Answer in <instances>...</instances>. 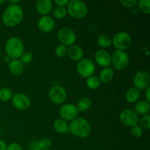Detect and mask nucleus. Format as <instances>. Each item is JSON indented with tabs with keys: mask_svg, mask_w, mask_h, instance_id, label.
<instances>
[{
	"mask_svg": "<svg viewBox=\"0 0 150 150\" xmlns=\"http://www.w3.org/2000/svg\"><path fill=\"white\" fill-rule=\"evenodd\" d=\"M67 92L62 86L54 85L48 92V98L50 100L55 104H62L67 100Z\"/></svg>",
	"mask_w": 150,
	"mask_h": 150,
	"instance_id": "1a4fd4ad",
	"label": "nucleus"
},
{
	"mask_svg": "<svg viewBox=\"0 0 150 150\" xmlns=\"http://www.w3.org/2000/svg\"><path fill=\"white\" fill-rule=\"evenodd\" d=\"M6 149H7L6 143L3 140L0 139V150H6Z\"/></svg>",
	"mask_w": 150,
	"mask_h": 150,
	"instance_id": "58836bf2",
	"label": "nucleus"
},
{
	"mask_svg": "<svg viewBox=\"0 0 150 150\" xmlns=\"http://www.w3.org/2000/svg\"><path fill=\"white\" fill-rule=\"evenodd\" d=\"M114 76V72L112 68L110 67H105L100 71L99 74V79L101 81V83H108L111 81Z\"/></svg>",
	"mask_w": 150,
	"mask_h": 150,
	"instance_id": "6ab92c4d",
	"label": "nucleus"
},
{
	"mask_svg": "<svg viewBox=\"0 0 150 150\" xmlns=\"http://www.w3.org/2000/svg\"><path fill=\"white\" fill-rule=\"evenodd\" d=\"M6 150H23V148L20 144L13 142V143L10 144L8 146H7Z\"/></svg>",
	"mask_w": 150,
	"mask_h": 150,
	"instance_id": "f704fd0d",
	"label": "nucleus"
},
{
	"mask_svg": "<svg viewBox=\"0 0 150 150\" xmlns=\"http://www.w3.org/2000/svg\"><path fill=\"white\" fill-rule=\"evenodd\" d=\"M4 2H5V1H4V0H0V5H1L2 4H4Z\"/></svg>",
	"mask_w": 150,
	"mask_h": 150,
	"instance_id": "a19ab883",
	"label": "nucleus"
},
{
	"mask_svg": "<svg viewBox=\"0 0 150 150\" xmlns=\"http://www.w3.org/2000/svg\"><path fill=\"white\" fill-rule=\"evenodd\" d=\"M11 100L13 106L20 111H25L28 109L31 105V100L29 97L22 92L13 94Z\"/></svg>",
	"mask_w": 150,
	"mask_h": 150,
	"instance_id": "ddd939ff",
	"label": "nucleus"
},
{
	"mask_svg": "<svg viewBox=\"0 0 150 150\" xmlns=\"http://www.w3.org/2000/svg\"><path fill=\"white\" fill-rule=\"evenodd\" d=\"M67 55L73 61L79 62L83 57V51L78 45H72L67 48Z\"/></svg>",
	"mask_w": 150,
	"mask_h": 150,
	"instance_id": "f3484780",
	"label": "nucleus"
},
{
	"mask_svg": "<svg viewBox=\"0 0 150 150\" xmlns=\"http://www.w3.org/2000/svg\"><path fill=\"white\" fill-rule=\"evenodd\" d=\"M141 96L140 90L137 89L136 88L130 87L127 90L125 93V99L128 103H133L137 102Z\"/></svg>",
	"mask_w": 150,
	"mask_h": 150,
	"instance_id": "412c9836",
	"label": "nucleus"
},
{
	"mask_svg": "<svg viewBox=\"0 0 150 150\" xmlns=\"http://www.w3.org/2000/svg\"><path fill=\"white\" fill-rule=\"evenodd\" d=\"M150 110V104L146 100H140L137 102L135 105V112L138 115H146L149 114Z\"/></svg>",
	"mask_w": 150,
	"mask_h": 150,
	"instance_id": "aec40b11",
	"label": "nucleus"
},
{
	"mask_svg": "<svg viewBox=\"0 0 150 150\" xmlns=\"http://www.w3.org/2000/svg\"><path fill=\"white\" fill-rule=\"evenodd\" d=\"M8 70L10 73L16 76H18L23 73L24 66L18 59H11L8 63Z\"/></svg>",
	"mask_w": 150,
	"mask_h": 150,
	"instance_id": "a211bd4d",
	"label": "nucleus"
},
{
	"mask_svg": "<svg viewBox=\"0 0 150 150\" xmlns=\"http://www.w3.org/2000/svg\"><path fill=\"white\" fill-rule=\"evenodd\" d=\"M45 150H52V149H45Z\"/></svg>",
	"mask_w": 150,
	"mask_h": 150,
	"instance_id": "37998d69",
	"label": "nucleus"
},
{
	"mask_svg": "<svg viewBox=\"0 0 150 150\" xmlns=\"http://www.w3.org/2000/svg\"><path fill=\"white\" fill-rule=\"evenodd\" d=\"M139 4V10L144 14L150 13V0H140L137 2Z\"/></svg>",
	"mask_w": 150,
	"mask_h": 150,
	"instance_id": "cd10ccee",
	"label": "nucleus"
},
{
	"mask_svg": "<svg viewBox=\"0 0 150 150\" xmlns=\"http://www.w3.org/2000/svg\"><path fill=\"white\" fill-rule=\"evenodd\" d=\"M1 49H0V57H1Z\"/></svg>",
	"mask_w": 150,
	"mask_h": 150,
	"instance_id": "79ce46f5",
	"label": "nucleus"
},
{
	"mask_svg": "<svg viewBox=\"0 0 150 150\" xmlns=\"http://www.w3.org/2000/svg\"><path fill=\"white\" fill-rule=\"evenodd\" d=\"M54 53H55V54L58 57L62 58V57H65V56L67 55V47L65 46V45L60 44V45H59L58 46L55 48Z\"/></svg>",
	"mask_w": 150,
	"mask_h": 150,
	"instance_id": "c756f323",
	"label": "nucleus"
},
{
	"mask_svg": "<svg viewBox=\"0 0 150 150\" xmlns=\"http://www.w3.org/2000/svg\"><path fill=\"white\" fill-rule=\"evenodd\" d=\"M32 59H33V54L30 51H26V52L24 51V53L21 57L20 61L23 64H29L32 61Z\"/></svg>",
	"mask_w": 150,
	"mask_h": 150,
	"instance_id": "7c9ffc66",
	"label": "nucleus"
},
{
	"mask_svg": "<svg viewBox=\"0 0 150 150\" xmlns=\"http://www.w3.org/2000/svg\"><path fill=\"white\" fill-rule=\"evenodd\" d=\"M97 43L98 46L100 47L101 49L107 48L112 45V38L106 34H103L98 38Z\"/></svg>",
	"mask_w": 150,
	"mask_h": 150,
	"instance_id": "5701e85b",
	"label": "nucleus"
},
{
	"mask_svg": "<svg viewBox=\"0 0 150 150\" xmlns=\"http://www.w3.org/2000/svg\"><path fill=\"white\" fill-rule=\"evenodd\" d=\"M10 60L11 59H10V58L8 57V56H6V57H4V62H5L9 63V62H10Z\"/></svg>",
	"mask_w": 150,
	"mask_h": 150,
	"instance_id": "ea45409f",
	"label": "nucleus"
},
{
	"mask_svg": "<svg viewBox=\"0 0 150 150\" xmlns=\"http://www.w3.org/2000/svg\"><path fill=\"white\" fill-rule=\"evenodd\" d=\"M4 49L8 56L12 59H18L21 58L24 53V44L21 39L17 37H11L5 42Z\"/></svg>",
	"mask_w": 150,
	"mask_h": 150,
	"instance_id": "7ed1b4c3",
	"label": "nucleus"
},
{
	"mask_svg": "<svg viewBox=\"0 0 150 150\" xmlns=\"http://www.w3.org/2000/svg\"><path fill=\"white\" fill-rule=\"evenodd\" d=\"M95 60L97 64L100 67H108L111 64V54L105 49H100L95 54Z\"/></svg>",
	"mask_w": 150,
	"mask_h": 150,
	"instance_id": "4468645a",
	"label": "nucleus"
},
{
	"mask_svg": "<svg viewBox=\"0 0 150 150\" xmlns=\"http://www.w3.org/2000/svg\"><path fill=\"white\" fill-rule=\"evenodd\" d=\"M53 16L57 19H62L65 18L67 15V9L65 7H59L57 6L55 8L53 9Z\"/></svg>",
	"mask_w": 150,
	"mask_h": 150,
	"instance_id": "bb28decb",
	"label": "nucleus"
},
{
	"mask_svg": "<svg viewBox=\"0 0 150 150\" xmlns=\"http://www.w3.org/2000/svg\"><path fill=\"white\" fill-rule=\"evenodd\" d=\"M95 64L90 59L83 58L78 62L76 64V70L81 76L83 78H89L93 76L95 72Z\"/></svg>",
	"mask_w": 150,
	"mask_h": 150,
	"instance_id": "6e6552de",
	"label": "nucleus"
},
{
	"mask_svg": "<svg viewBox=\"0 0 150 150\" xmlns=\"http://www.w3.org/2000/svg\"><path fill=\"white\" fill-rule=\"evenodd\" d=\"M137 0H120V3L125 7L131 8L137 4Z\"/></svg>",
	"mask_w": 150,
	"mask_h": 150,
	"instance_id": "72a5a7b5",
	"label": "nucleus"
},
{
	"mask_svg": "<svg viewBox=\"0 0 150 150\" xmlns=\"http://www.w3.org/2000/svg\"><path fill=\"white\" fill-rule=\"evenodd\" d=\"M86 86L89 89H92V90H95L100 88L101 85V81H100L99 78L96 76H89V78L86 79Z\"/></svg>",
	"mask_w": 150,
	"mask_h": 150,
	"instance_id": "393cba45",
	"label": "nucleus"
},
{
	"mask_svg": "<svg viewBox=\"0 0 150 150\" xmlns=\"http://www.w3.org/2000/svg\"><path fill=\"white\" fill-rule=\"evenodd\" d=\"M35 8L38 14L41 16H48L52 13L54 4L51 0H38L35 2Z\"/></svg>",
	"mask_w": 150,
	"mask_h": 150,
	"instance_id": "dca6fc26",
	"label": "nucleus"
},
{
	"mask_svg": "<svg viewBox=\"0 0 150 150\" xmlns=\"http://www.w3.org/2000/svg\"><path fill=\"white\" fill-rule=\"evenodd\" d=\"M57 38L62 45L69 47L74 45L77 40V35L72 28L64 26L59 29L57 32Z\"/></svg>",
	"mask_w": 150,
	"mask_h": 150,
	"instance_id": "0eeeda50",
	"label": "nucleus"
},
{
	"mask_svg": "<svg viewBox=\"0 0 150 150\" xmlns=\"http://www.w3.org/2000/svg\"><path fill=\"white\" fill-rule=\"evenodd\" d=\"M140 127L142 129L144 130H149L150 128V115L149 114H146V115H144L141 119H139V121Z\"/></svg>",
	"mask_w": 150,
	"mask_h": 150,
	"instance_id": "c85d7f7f",
	"label": "nucleus"
},
{
	"mask_svg": "<svg viewBox=\"0 0 150 150\" xmlns=\"http://www.w3.org/2000/svg\"><path fill=\"white\" fill-rule=\"evenodd\" d=\"M134 87L139 90H145L149 87L150 76L147 71L144 70H139L136 73L133 79Z\"/></svg>",
	"mask_w": 150,
	"mask_h": 150,
	"instance_id": "9d476101",
	"label": "nucleus"
},
{
	"mask_svg": "<svg viewBox=\"0 0 150 150\" xmlns=\"http://www.w3.org/2000/svg\"><path fill=\"white\" fill-rule=\"evenodd\" d=\"M54 128L57 133L64 134L69 132V124L62 119H58L54 121Z\"/></svg>",
	"mask_w": 150,
	"mask_h": 150,
	"instance_id": "4be33fe9",
	"label": "nucleus"
},
{
	"mask_svg": "<svg viewBox=\"0 0 150 150\" xmlns=\"http://www.w3.org/2000/svg\"><path fill=\"white\" fill-rule=\"evenodd\" d=\"M120 120L124 125L132 127L139 124V117L134 110L125 108L120 112Z\"/></svg>",
	"mask_w": 150,
	"mask_h": 150,
	"instance_id": "9b49d317",
	"label": "nucleus"
},
{
	"mask_svg": "<svg viewBox=\"0 0 150 150\" xmlns=\"http://www.w3.org/2000/svg\"><path fill=\"white\" fill-rule=\"evenodd\" d=\"M29 149L30 150H41L39 145L38 140L32 141L29 144Z\"/></svg>",
	"mask_w": 150,
	"mask_h": 150,
	"instance_id": "c9c22d12",
	"label": "nucleus"
},
{
	"mask_svg": "<svg viewBox=\"0 0 150 150\" xmlns=\"http://www.w3.org/2000/svg\"><path fill=\"white\" fill-rule=\"evenodd\" d=\"M130 133H131V134L134 137L140 138L142 136V134H143V129L137 125L133 126V127H131Z\"/></svg>",
	"mask_w": 150,
	"mask_h": 150,
	"instance_id": "473e14b6",
	"label": "nucleus"
},
{
	"mask_svg": "<svg viewBox=\"0 0 150 150\" xmlns=\"http://www.w3.org/2000/svg\"><path fill=\"white\" fill-rule=\"evenodd\" d=\"M69 131L76 137L84 139L91 134L92 126L86 119L77 117L69 124Z\"/></svg>",
	"mask_w": 150,
	"mask_h": 150,
	"instance_id": "f03ea898",
	"label": "nucleus"
},
{
	"mask_svg": "<svg viewBox=\"0 0 150 150\" xmlns=\"http://www.w3.org/2000/svg\"><path fill=\"white\" fill-rule=\"evenodd\" d=\"M145 99L147 102H150V87L145 89Z\"/></svg>",
	"mask_w": 150,
	"mask_h": 150,
	"instance_id": "4c0bfd02",
	"label": "nucleus"
},
{
	"mask_svg": "<svg viewBox=\"0 0 150 150\" xmlns=\"http://www.w3.org/2000/svg\"><path fill=\"white\" fill-rule=\"evenodd\" d=\"M79 110L76 105L73 103H66L62 105L59 108V115L61 119L67 122H72L77 118L79 115Z\"/></svg>",
	"mask_w": 150,
	"mask_h": 150,
	"instance_id": "f8f14e48",
	"label": "nucleus"
},
{
	"mask_svg": "<svg viewBox=\"0 0 150 150\" xmlns=\"http://www.w3.org/2000/svg\"><path fill=\"white\" fill-rule=\"evenodd\" d=\"M23 11L19 4H9L2 14V22L7 27H14L21 23Z\"/></svg>",
	"mask_w": 150,
	"mask_h": 150,
	"instance_id": "f257e3e1",
	"label": "nucleus"
},
{
	"mask_svg": "<svg viewBox=\"0 0 150 150\" xmlns=\"http://www.w3.org/2000/svg\"><path fill=\"white\" fill-rule=\"evenodd\" d=\"M57 6H59V7H64V6H67L68 4L69 1L68 0H54V1Z\"/></svg>",
	"mask_w": 150,
	"mask_h": 150,
	"instance_id": "e433bc0d",
	"label": "nucleus"
},
{
	"mask_svg": "<svg viewBox=\"0 0 150 150\" xmlns=\"http://www.w3.org/2000/svg\"><path fill=\"white\" fill-rule=\"evenodd\" d=\"M111 57V64L117 70H124L128 67L130 63L129 55L123 51L116 50L113 52Z\"/></svg>",
	"mask_w": 150,
	"mask_h": 150,
	"instance_id": "39448f33",
	"label": "nucleus"
},
{
	"mask_svg": "<svg viewBox=\"0 0 150 150\" xmlns=\"http://www.w3.org/2000/svg\"><path fill=\"white\" fill-rule=\"evenodd\" d=\"M0 132H1V130H0Z\"/></svg>",
	"mask_w": 150,
	"mask_h": 150,
	"instance_id": "c03bdc74",
	"label": "nucleus"
},
{
	"mask_svg": "<svg viewBox=\"0 0 150 150\" xmlns=\"http://www.w3.org/2000/svg\"><path fill=\"white\" fill-rule=\"evenodd\" d=\"M38 142H39V145L41 150L48 149L51 146V140L49 138H42Z\"/></svg>",
	"mask_w": 150,
	"mask_h": 150,
	"instance_id": "2f4dec72",
	"label": "nucleus"
},
{
	"mask_svg": "<svg viewBox=\"0 0 150 150\" xmlns=\"http://www.w3.org/2000/svg\"><path fill=\"white\" fill-rule=\"evenodd\" d=\"M91 106H92V100L88 97H83L81 98L78 101V103L76 105L79 111H81V112L88 111Z\"/></svg>",
	"mask_w": 150,
	"mask_h": 150,
	"instance_id": "b1692460",
	"label": "nucleus"
},
{
	"mask_svg": "<svg viewBox=\"0 0 150 150\" xmlns=\"http://www.w3.org/2000/svg\"><path fill=\"white\" fill-rule=\"evenodd\" d=\"M67 13L75 19H82L88 13L86 4L81 0H70L67 5Z\"/></svg>",
	"mask_w": 150,
	"mask_h": 150,
	"instance_id": "20e7f679",
	"label": "nucleus"
},
{
	"mask_svg": "<svg viewBox=\"0 0 150 150\" xmlns=\"http://www.w3.org/2000/svg\"><path fill=\"white\" fill-rule=\"evenodd\" d=\"M13 92L10 88L3 87L0 89V100L2 102H7L12 99Z\"/></svg>",
	"mask_w": 150,
	"mask_h": 150,
	"instance_id": "a878e982",
	"label": "nucleus"
},
{
	"mask_svg": "<svg viewBox=\"0 0 150 150\" xmlns=\"http://www.w3.org/2000/svg\"><path fill=\"white\" fill-rule=\"evenodd\" d=\"M131 43V36L126 32H117L112 38V45L119 51H125L130 48Z\"/></svg>",
	"mask_w": 150,
	"mask_h": 150,
	"instance_id": "423d86ee",
	"label": "nucleus"
},
{
	"mask_svg": "<svg viewBox=\"0 0 150 150\" xmlns=\"http://www.w3.org/2000/svg\"><path fill=\"white\" fill-rule=\"evenodd\" d=\"M38 27L44 33L51 32L55 27V21L49 16H42L38 21Z\"/></svg>",
	"mask_w": 150,
	"mask_h": 150,
	"instance_id": "2eb2a0df",
	"label": "nucleus"
}]
</instances>
